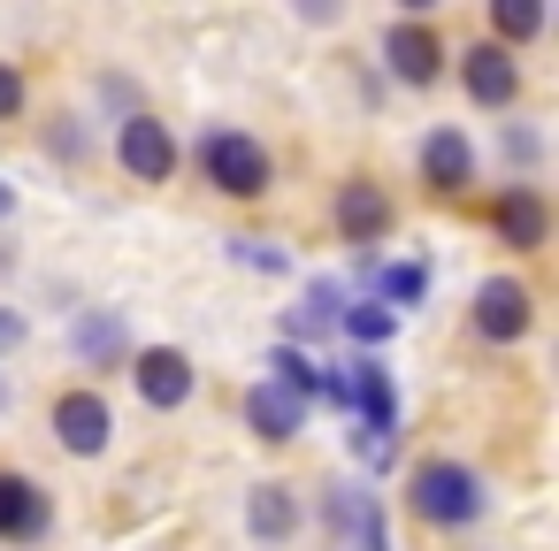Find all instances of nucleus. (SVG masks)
Returning a JSON list of instances; mask_svg holds the SVG:
<instances>
[{
  "label": "nucleus",
  "instance_id": "obj_20",
  "mask_svg": "<svg viewBox=\"0 0 559 551\" xmlns=\"http://www.w3.org/2000/svg\"><path fill=\"white\" fill-rule=\"evenodd\" d=\"M78 345H85L93 360H108V352H116V322H108V314H93V322L78 330Z\"/></svg>",
  "mask_w": 559,
  "mask_h": 551
},
{
  "label": "nucleus",
  "instance_id": "obj_11",
  "mask_svg": "<svg viewBox=\"0 0 559 551\" xmlns=\"http://www.w3.org/2000/svg\"><path fill=\"white\" fill-rule=\"evenodd\" d=\"M0 536H9V543L47 536V490H39V482H24V475H0Z\"/></svg>",
  "mask_w": 559,
  "mask_h": 551
},
{
  "label": "nucleus",
  "instance_id": "obj_12",
  "mask_svg": "<svg viewBox=\"0 0 559 551\" xmlns=\"http://www.w3.org/2000/svg\"><path fill=\"white\" fill-rule=\"evenodd\" d=\"M345 398L360 406V429H368V436H391V421H399V398H391V375H383L376 360H360V368L345 375Z\"/></svg>",
  "mask_w": 559,
  "mask_h": 551
},
{
  "label": "nucleus",
  "instance_id": "obj_22",
  "mask_svg": "<svg viewBox=\"0 0 559 551\" xmlns=\"http://www.w3.org/2000/svg\"><path fill=\"white\" fill-rule=\"evenodd\" d=\"M230 253H238V261H253V268H284V253H276V245H253V238H238Z\"/></svg>",
  "mask_w": 559,
  "mask_h": 551
},
{
  "label": "nucleus",
  "instance_id": "obj_10",
  "mask_svg": "<svg viewBox=\"0 0 559 551\" xmlns=\"http://www.w3.org/2000/svg\"><path fill=\"white\" fill-rule=\"evenodd\" d=\"M421 177H429V192H467L475 184V154H467V139L452 123H437L421 139Z\"/></svg>",
  "mask_w": 559,
  "mask_h": 551
},
{
  "label": "nucleus",
  "instance_id": "obj_8",
  "mask_svg": "<svg viewBox=\"0 0 559 551\" xmlns=\"http://www.w3.org/2000/svg\"><path fill=\"white\" fill-rule=\"evenodd\" d=\"M460 85H467V100L475 108H506L513 93H521V70H513V55L506 47H475V55H460Z\"/></svg>",
  "mask_w": 559,
  "mask_h": 551
},
{
  "label": "nucleus",
  "instance_id": "obj_25",
  "mask_svg": "<svg viewBox=\"0 0 559 551\" xmlns=\"http://www.w3.org/2000/svg\"><path fill=\"white\" fill-rule=\"evenodd\" d=\"M399 9H406V24H421V16L437 9V0H399Z\"/></svg>",
  "mask_w": 559,
  "mask_h": 551
},
{
  "label": "nucleus",
  "instance_id": "obj_9",
  "mask_svg": "<svg viewBox=\"0 0 559 551\" xmlns=\"http://www.w3.org/2000/svg\"><path fill=\"white\" fill-rule=\"evenodd\" d=\"M490 230H498L513 253H536V245H544V230H551V215H544V192H536V184H513V192H498V215H490Z\"/></svg>",
  "mask_w": 559,
  "mask_h": 551
},
{
  "label": "nucleus",
  "instance_id": "obj_23",
  "mask_svg": "<svg viewBox=\"0 0 559 551\" xmlns=\"http://www.w3.org/2000/svg\"><path fill=\"white\" fill-rule=\"evenodd\" d=\"M16 337H24V322H16V314H9V307H0V352H9V345H16Z\"/></svg>",
  "mask_w": 559,
  "mask_h": 551
},
{
  "label": "nucleus",
  "instance_id": "obj_13",
  "mask_svg": "<svg viewBox=\"0 0 559 551\" xmlns=\"http://www.w3.org/2000/svg\"><path fill=\"white\" fill-rule=\"evenodd\" d=\"M299 414H307V406H299L292 391H276V383H253V391H246V421H253L261 444H292V436H299Z\"/></svg>",
  "mask_w": 559,
  "mask_h": 551
},
{
  "label": "nucleus",
  "instance_id": "obj_26",
  "mask_svg": "<svg viewBox=\"0 0 559 551\" xmlns=\"http://www.w3.org/2000/svg\"><path fill=\"white\" fill-rule=\"evenodd\" d=\"M0 215H9V184H0Z\"/></svg>",
  "mask_w": 559,
  "mask_h": 551
},
{
  "label": "nucleus",
  "instance_id": "obj_27",
  "mask_svg": "<svg viewBox=\"0 0 559 551\" xmlns=\"http://www.w3.org/2000/svg\"><path fill=\"white\" fill-rule=\"evenodd\" d=\"M0 406H9V391H0Z\"/></svg>",
  "mask_w": 559,
  "mask_h": 551
},
{
  "label": "nucleus",
  "instance_id": "obj_3",
  "mask_svg": "<svg viewBox=\"0 0 559 551\" xmlns=\"http://www.w3.org/2000/svg\"><path fill=\"white\" fill-rule=\"evenodd\" d=\"M116 154H123V169H131L139 184H169V177H177V139H169L154 116H131V123L116 131Z\"/></svg>",
  "mask_w": 559,
  "mask_h": 551
},
{
  "label": "nucleus",
  "instance_id": "obj_5",
  "mask_svg": "<svg viewBox=\"0 0 559 551\" xmlns=\"http://www.w3.org/2000/svg\"><path fill=\"white\" fill-rule=\"evenodd\" d=\"M131 383H139V398H146V406H162V414H169V406H185V398H192V360H185L177 345H146V352L131 360Z\"/></svg>",
  "mask_w": 559,
  "mask_h": 551
},
{
  "label": "nucleus",
  "instance_id": "obj_19",
  "mask_svg": "<svg viewBox=\"0 0 559 551\" xmlns=\"http://www.w3.org/2000/svg\"><path fill=\"white\" fill-rule=\"evenodd\" d=\"M376 284H383V299H376V307H414V299H421V284H429V276H421V268H414V261H399V268H383V276H376Z\"/></svg>",
  "mask_w": 559,
  "mask_h": 551
},
{
  "label": "nucleus",
  "instance_id": "obj_16",
  "mask_svg": "<svg viewBox=\"0 0 559 551\" xmlns=\"http://www.w3.org/2000/svg\"><path fill=\"white\" fill-rule=\"evenodd\" d=\"M337 322H345V291L322 276V284H314V291L284 314V337H322V330H337Z\"/></svg>",
  "mask_w": 559,
  "mask_h": 551
},
{
  "label": "nucleus",
  "instance_id": "obj_2",
  "mask_svg": "<svg viewBox=\"0 0 559 551\" xmlns=\"http://www.w3.org/2000/svg\"><path fill=\"white\" fill-rule=\"evenodd\" d=\"M200 169H207V184H215V192H230V200H253V192H269V154H261L246 131H207V146H200Z\"/></svg>",
  "mask_w": 559,
  "mask_h": 551
},
{
  "label": "nucleus",
  "instance_id": "obj_21",
  "mask_svg": "<svg viewBox=\"0 0 559 551\" xmlns=\"http://www.w3.org/2000/svg\"><path fill=\"white\" fill-rule=\"evenodd\" d=\"M16 108H24V77H16L9 62H0V123H9Z\"/></svg>",
  "mask_w": 559,
  "mask_h": 551
},
{
  "label": "nucleus",
  "instance_id": "obj_4",
  "mask_svg": "<svg viewBox=\"0 0 559 551\" xmlns=\"http://www.w3.org/2000/svg\"><path fill=\"white\" fill-rule=\"evenodd\" d=\"M383 62H391L399 85H437V70H444V39H437L429 24H391V32H383Z\"/></svg>",
  "mask_w": 559,
  "mask_h": 551
},
{
  "label": "nucleus",
  "instance_id": "obj_1",
  "mask_svg": "<svg viewBox=\"0 0 559 551\" xmlns=\"http://www.w3.org/2000/svg\"><path fill=\"white\" fill-rule=\"evenodd\" d=\"M414 513L437 520V528H467V520L483 513L475 467H460V459H421V467H414Z\"/></svg>",
  "mask_w": 559,
  "mask_h": 551
},
{
  "label": "nucleus",
  "instance_id": "obj_14",
  "mask_svg": "<svg viewBox=\"0 0 559 551\" xmlns=\"http://www.w3.org/2000/svg\"><path fill=\"white\" fill-rule=\"evenodd\" d=\"M337 230H345L353 245H376V238L391 230V200H383L376 184H345V192H337Z\"/></svg>",
  "mask_w": 559,
  "mask_h": 551
},
{
  "label": "nucleus",
  "instance_id": "obj_15",
  "mask_svg": "<svg viewBox=\"0 0 559 551\" xmlns=\"http://www.w3.org/2000/svg\"><path fill=\"white\" fill-rule=\"evenodd\" d=\"M246 520H253V536H261V543H284V536L299 528V498H292L284 482H253V498H246Z\"/></svg>",
  "mask_w": 559,
  "mask_h": 551
},
{
  "label": "nucleus",
  "instance_id": "obj_24",
  "mask_svg": "<svg viewBox=\"0 0 559 551\" xmlns=\"http://www.w3.org/2000/svg\"><path fill=\"white\" fill-rule=\"evenodd\" d=\"M299 9H307V16H322V24H330V16H337V0H299Z\"/></svg>",
  "mask_w": 559,
  "mask_h": 551
},
{
  "label": "nucleus",
  "instance_id": "obj_17",
  "mask_svg": "<svg viewBox=\"0 0 559 551\" xmlns=\"http://www.w3.org/2000/svg\"><path fill=\"white\" fill-rule=\"evenodd\" d=\"M490 32H498L490 47H506V55L528 47V39L544 32V0H490Z\"/></svg>",
  "mask_w": 559,
  "mask_h": 551
},
{
  "label": "nucleus",
  "instance_id": "obj_6",
  "mask_svg": "<svg viewBox=\"0 0 559 551\" xmlns=\"http://www.w3.org/2000/svg\"><path fill=\"white\" fill-rule=\"evenodd\" d=\"M108 398H93V391H62L55 398V436H62V452H78V459H93V452H108Z\"/></svg>",
  "mask_w": 559,
  "mask_h": 551
},
{
  "label": "nucleus",
  "instance_id": "obj_18",
  "mask_svg": "<svg viewBox=\"0 0 559 551\" xmlns=\"http://www.w3.org/2000/svg\"><path fill=\"white\" fill-rule=\"evenodd\" d=\"M391 330H399L391 307H376V299H368V307H345V337H353V345H391Z\"/></svg>",
  "mask_w": 559,
  "mask_h": 551
},
{
  "label": "nucleus",
  "instance_id": "obj_7",
  "mask_svg": "<svg viewBox=\"0 0 559 551\" xmlns=\"http://www.w3.org/2000/svg\"><path fill=\"white\" fill-rule=\"evenodd\" d=\"M475 330H483L490 345H513V337H528V284H513V276H490V284L475 291Z\"/></svg>",
  "mask_w": 559,
  "mask_h": 551
}]
</instances>
